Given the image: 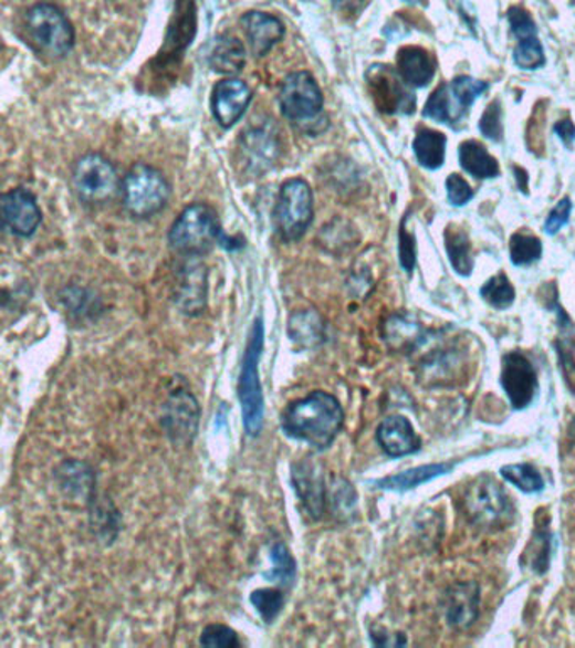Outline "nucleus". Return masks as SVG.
I'll return each mask as SVG.
<instances>
[{
    "label": "nucleus",
    "instance_id": "obj_1",
    "mask_svg": "<svg viewBox=\"0 0 575 648\" xmlns=\"http://www.w3.org/2000/svg\"><path fill=\"white\" fill-rule=\"evenodd\" d=\"M345 425V410L336 397L314 390L304 399L294 400L281 416L282 431L292 439L307 442L324 451L333 445Z\"/></svg>",
    "mask_w": 575,
    "mask_h": 648
},
{
    "label": "nucleus",
    "instance_id": "obj_2",
    "mask_svg": "<svg viewBox=\"0 0 575 648\" xmlns=\"http://www.w3.org/2000/svg\"><path fill=\"white\" fill-rule=\"evenodd\" d=\"M169 242L176 252L185 257H199L210 252L215 243L227 249H231L228 242L233 245V240H228L221 232L217 211L205 203L191 205L179 215L169 232Z\"/></svg>",
    "mask_w": 575,
    "mask_h": 648
},
{
    "label": "nucleus",
    "instance_id": "obj_3",
    "mask_svg": "<svg viewBox=\"0 0 575 648\" xmlns=\"http://www.w3.org/2000/svg\"><path fill=\"white\" fill-rule=\"evenodd\" d=\"M263 323L255 320L240 370L239 399L242 404L243 426L247 435L257 438L262 432L265 400L260 384L259 364L263 352Z\"/></svg>",
    "mask_w": 575,
    "mask_h": 648
},
{
    "label": "nucleus",
    "instance_id": "obj_4",
    "mask_svg": "<svg viewBox=\"0 0 575 648\" xmlns=\"http://www.w3.org/2000/svg\"><path fill=\"white\" fill-rule=\"evenodd\" d=\"M464 512L469 521L484 531H498L512 522L513 503L494 478L483 474L464 490Z\"/></svg>",
    "mask_w": 575,
    "mask_h": 648
},
{
    "label": "nucleus",
    "instance_id": "obj_5",
    "mask_svg": "<svg viewBox=\"0 0 575 648\" xmlns=\"http://www.w3.org/2000/svg\"><path fill=\"white\" fill-rule=\"evenodd\" d=\"M121 191L124 207L135 218L154 217L164 210L171 197V186L163 173L144 163L128 169L122 179Z\"/></svg>",
    "mask_w": 575,
    "mask_h": 648
},
{
    "label": "nucleus",
    "instance_id": "obj_6",
    "mask_svg": "<svg viewBox=\"0 0 575 648\" xmlns=\"http://www.w3.org/2000/svg\"><path fill=\"white\" fill-rule=\"evenodd\" d=\"M25 31L29 41L40 53L50 58L66 56L75 44V31L56 6L40 2L25 14Z\"/></svg>",
    "mask_w": 575,
    "mask_h": 648
},
{
    "label": "nucleus",
    "instance_id": "obj_7",
    "mask_svg": "<svg viewBox=\"0 0 575 648\" xmlns=\"http://www.w3.org/2000/svg\"><path fill=\"white\" fill-rule=\"evenodd\" d=\"M313 189L304 179H289L279 191L274 223L284 242H297L313 221Z\"/></svg>",
    "mask_w": 575,
    "mask_h": 648
},
{
    "label": "nucleus",
    "instance_id": "obj_8",
    "mask_svg": "<svg viewBox=\"0 0 575 648\" xmlns=\"http://www.w3.org/2000/svg\"><path fill=\"white\" fill-rule=\"evenodd\" d=\"M279 105H281L282 115L291 124L310 127L323 117V92L311 73H291L282 83Z\"/></svg>",
    "mask_w": 575,
    "mask_h": 648
},
{
    "label": "nucleus",
    "instance_id": "obj_9",
    "mask_svg": "<svg viewBox=\"0 0 575 648\" xmlns=\"http://www.w3.org/2000/svg\"><path fill=\"white\" fill-rule=\"evenodd\" d=\"M73 188L86 205H104L121 189L117 169L107 157L86 154L76 160L72 175Z\"/></svg>",
    "mask_w": 575,
    "mask_h": 648
},
{
    "label": "nucleus",
    "instance_id": "obj_10",
    "mask_svg": "<svg viewBox=\"0 0 575 648\" xmlns=\"http://www.w3.org/2000/svg\"><path fill=\"white\" fill-rule=\"evenodd\" d=\"M369 88L378 108L387 114H414L416 96L390 66H374L368 73Z\"/></svg>",
    "mask_w": 575,
    "mask_h": 648
},
{
    "label": "nucleus",
    "instance_id": "obj_11",
    "mask_svg": "<svg viewBox=\"0 0 575 648\" xmlns=\"http://www.w3.org/2000/svg\"><path fill=\"white\" fill-rule=\"evenodd\" d=\"M292 483L304 512L311 521H320L326 510V480L324 471L313 458H304L292 464Z\"/></svg>",
    "mask_w": 575,
    "mask_h": 648
},
{
    "label": "nucleus",
    "instance_id": "obj_12",
    "mask_svg": "<svg viewBox=\"0 0 575 648\" xmlns=\"http://www.w3.org/2000/svg\"><path fill=\"white\" fill-rule=\"evenodd\" d=\"M501 385L515 409H525L533 403L539 384L535 368L523 353L510 352L503 356Z\"/></svg>",
    "mask_w": 575,
    "mask_h": 648
},
{
    "label": "nucleus",
    "instance_id": "obj_13",
    "mask_svg": "<svg viewBox=\"0 0 575 648\" xmlns=\"http://www.w3.org/2000/svg\"><path fill=\"white\" fill-rule=\"evenodd\" d=\"M199 406L186 388H178L164 406L163 425L167 436L179 445H188L198 432Z\"/></svg>",
    "mask_w": 575,
    "mask_h": 648
},
{
    "label": "nucleus",
    "instance_id": "obj_14",
    "mask_svg": "<svg viewBox=\"0 0 575 648\" xmlns=\"http://www.w3.org/2000/svg\"><path fill=\"white\" fill-rule=\"evenodd\" d=\"M509 22L516 38L515 53H513L516 66L522 70L542 69L545 64V53L536 34L532 15L520 6H513L509 9Z\"/></svg>",
    "mask_w": 575,
    "mask_h": 648
},
{
    "label": "nucleus",
    "instance_id": "obj_15",
    "mask_svg": "<svg viewBox=\"0 0 575 648\" xmlns=\"http://www.w3.org/2000/svg\"><path fill=\"white\" fill-rule=\"evenodd\" d=\"M0 208L6 227L18 237H31L43 220L36 198L25 188L6 192Z\"/></svg>",
    "mask_w": 575,
    "mask_h": 648
},
{
    "label": "nucleus",
    "instance_id": "obj_16",
    "mask_svg": "<svg viewBox=\"0 0 575 648\" xmlns=\"http://www.w3.org/2000/svg\"><path fill=\"white\" fill-rule=\"evenodd\" d=\"M252 90L239 79L221 80L213 90L211 108L215 118L223 128H230L245 114L252 102Z\"/></svg>",
    "mask_w": 575,
    "mask_h": 648
},
{
    "label": "nucleus",
    "instance_id": "obj_17",
    "mask_svg": "<svg viewBox=\"0 0 575 648\" xmlns=\"http://www.w3.org/2000/svg\"><path fill=\"white\" fill-rule=\"evenodd\" d=\"M179 272L178 282V306L179 310L189 316H196L205 310L207 304V269L198 257H188Z\"/></svg>",
    "mask_w": 575,
    "mask_h": 648
},
{
    "label": "nucleus",
    "instance_id": "obj_18",
    "mask_svg": "<svg viewBox=\"0 0 575 648\" xmlns=\"http://www.w3.org/2000/svg\"><path fill=\"white\" fill-rule=\"evenodd\" d=\"M446 617L449 625L458 630L471 627L480 612V588L474 581L456 583L446 593Z\"/></svg>",
    "mask_w": 575,
    "mask_h": 648
},
{
    "label": "nucleus",
    "instance_id": "obj_19",
    "mask_svg": "<svg viewBox=\"0 0 575 648\" xmlns=\"http://www.w3.org/2000/svg\"><path fill=\"white\" fill-rule=\"evenodd\" d=\"M243 32L255 56H265L284 38V24L266 12H247L242 18Z\"/></svg>",
    "mask_w": 575,
    "mask_h": 648
},
{
    "label": "nucleus",
    "instance_id": "obj_20",
    "mask_svg": "<svg viewBox=\"0 0 575 648\" xmlns=\"http://www.w3.org/2000/svg\"><path fill=\"white\" fill-rule=\"evenodd\" d=\"M377 441L391 458L407 457L420 448V439L417 438L409 419H405L404 416L387 417L378 426Z\"/></svg>",
    "mask_w": 575,
    "mask_h": 648
},
{
    "label": "nucleus",
    "instance_id": "obj_21",
    "mask_svg": "<svg viewBox=\"0 0 575 648\" xmlns=\"http://www.w3.org/2000/svg\"><path fill=\"white\" fill-rule=\"evenodd\" d=\"M397 72L410 88H422L436 75V60L419 46H405L397 53Z\"/></svg>",
    "mask_w": 575,
    "mask_h": 648
},
{
    "label": "nucleus",
    "instance_id": "obj_22",
    "mask_svg": "<svg viewBox=\"0 0 575 648\" xmlns=\"http://www.w3.org/2000/svg\"><path fill=\"white\" fill-rule=\"evenodd\" d=\"M384 338L395 352L410 353L426 342V330L409 314H394L385 323Z\"/></svg>",
    "mask_w": 575,
    "mask_h": 648
},
{
    "label": "nucleus",
    "instance_id": "obj_23",
    "mask_svg": "<svg viewBox=\"0 0 575 648\" xmlns=\"http://www.w3.org/2000/svg\"><path fill=\"white\" fill-rule=\"evenodd\" d=\"M289 338L301 348L313 349L324 342V323L314 310L297 311L289 320Z\"/></svg>",
    "mask_w": 575,
    "mask_h": 648
},
{
    "label": "nucleus",
    "instance_id": "obj_24",
    "mask_svg": "<svg viewBox=\"0 0 575 648\" xmlns=\"http://www.w3.org/2000/svg\"><path fill=\"white\" fill-rule=\"evenodd\" d=\"M211 70L221 75H237L245 64V48L242 41L233 36H220L215 40L208 56Z\"/></svg>",
    "mask_w": 575,
    "mask_h": 648
},
{
    "label": "nucleus",
    "instance_id": "obj_25",
    "mask_svg": "<svg viewBox=\"0 0 575 648\" xmlns=\"http://www.w3.org/2000/svg\"><path fill=\"white\" fill-rule=\"evenodd\" d=\"M243 156L249 157L247 165L259 173L260 168H269L278 156V139L266 128H252L242 137Z\"/></svg>",
    "mask_w": 575,
    "mask_h": 648
},
{
    "label": "nucleus",
    "instance_id": "obj_26",
    "mask_svg": "<svg viewBox=\"0 0 575 648\" xmlns=\"http://www.w3.org/2000/svg\"><path fill=\"white\" fill-rule=\"evenodd\" d=\"M468 112L462 107L451 85L445 83L429 96L426 108H424V117L432 118V121L441 122V124L452 125L462 121L468 115Z\"/></svg>",
    "mask_w": 575,
    "mask_h": 648
},
{
    "label": "nucleus",
    "instance_id": "obj_27",
    "mask_svg": "<svg viewBox=\"0 0 575 648\" xmlns=\"http://www.w3.org/2000/svg\"><path fill=\"white\" fill-rule=\"evenodd\" d=\"M459 163L472 178L488 179L500 175L496 159L478 140H466L459 146Z\"/></svg>",
    "mask_w": 575,
    "mask_h": 648
},
{
    "label": "nucleus",
    "instance_id": "obj_28",
    "mask_svg": "<svg viewBox=\"0 0 575 648\" xmlns=\"http://www.w3.org/2000/svg\"><path fill=\"white\" fill-rule=\"evenodd\" d=\"M446 139L445 134L437 133L432 128H420L414 140V153H416L419 165L426 169L442 168L446 160Z\"/></svg>",
    "mask_w": 575,
    "mask_h": 648
},
{
    "label": "nucleus",
    "instance_id": "obj_29",
    "mask_svg": "<svg viewBox=\"0 0 575 648\" xmlns=\"http://www.w3.org/2000/svg\"><path fill=\"white\" fill-rule=\"evenodd\" d=\"M451 464H427V467L414 468V470L404 471L395 477L384 478L378 481V487L384 490H395V492H405V490L416 489L419 484L427 483L433 478L451 471Z\"/></svg>",
    "mask_w": 575,
    "mask_h": 648
},
{
    "label": "nucleus",
    "instance_id": "obj_30",
    "mask_svg": "<svg viewBox=\"0 0 575 648\" xmlns=\"http://www.w3.org/2000/svg\"><path fill=\"white\" fill-rule=\"evenodd\" d=\"M446 249H448L449 261H451L454 271L459 275H464V278L471 275L474 259H472L468 233L462 232L461 229H456V227H449L446 230Z\"/></svg>",
    "mask_w": 575,
    "mask_h": 648
},
{
    "label": "nucleus",
    "instance_id": "obj_31",
    "mask_svg": "<svg viewBox=\"0 0 575 648\" xmlns=\"http://www.w3.org/2000/svg\"><path fill=\"white\" fill-rule=\"evenodd\" d=\"M270 560H272V571L265 574L266 579L278 585L284 586V588H291L295 583V576H297V563L292 557L291 551L288 545L282 542H275L270 548Z\"/></svg>",
    "mask_w": 575,
    "mask_h": 648
},
{
    "label": "nucleus",
    "instance_id": "obj_32",
    "mask_svg": "<svg viewBox=\"0 0 575 648\" xmlns=\"http://www.w3.org/2000/svg\"><path fill=\"white\" fill-rule=\"evenodd\" d=\"M501 477L525 493H539L544 490L545 481L535 467L529 463L509 464L501 468Z\"/></svg>",
    "mask_w": 575,
    "mask_h": 648
},
{
    "label": "nucleus",
    "instance_id": "obj_33",
    "mask_svg": "<svg viewBox=\"0 0 575 648\" xmlns=\"http://www.w3.org/2000/svg\"><path fill=\"white\" fill-rule=\"evenodd\" d=\"M250 603L265 624H274L275 618L284 608L285 596L281 589L260 588L250 595Z\"/></svg>",
    "mask_w": 575,
    "mask_h": 648
},
{
    "label": "nucleus",
    "instance_id": "obj_34",
    "mask_svg": "<svg viewBox=\"0 0 575 648\" xmlns=\"http://www.w3.org/2000/svg\"><path fill=\"white\" fill-rule=\"evenodd\" d=\"M481 297L496 310H506L515 301V289L506 275L498 274L481 288Z\"/></svg>",
    "mask_w": 575,
    "mask_h": 648
},
{
    "label": "nucleus",
    "instance_id": "obj_35",
    "mask_svg": "<svg viewBox=\"0 0 575 648\" xmlns=\"http://www.w3.org/2000/svg\"><path fill=\"white\" fill-rule=\"evenodd\" d=\"M510 257L515 265H530L542 257V242L530 233H515L510 240Z\"/></svg>",
    "mask_w": 575,
    "mask_h": 648
},
{
    "label": "nucleus",
    "instance_id": "obj_36",
    "mask_svg": "<svg viewBox=\"0 0 575 648\" xmlns=\"http://www.w3.org/2000/svg\"><path fill=\"white\" fill-rule=\"evenodd\" d=\"M199 644H201L202 647L210 648L240 647L239 635H237V631H234L233 628L221 624L208 625V627L202 630Z\"/></svg>",
    "mask_w": 575,
    "mask_h": 648
},
{
    "label": "nucleus",
    "instance_id": "obj_37",
    "mask_svg": "<svg viewBox=\"0 0 575 648\" xmlns=\"http://www.w3.org/2000/svg\"><path fill=\"white\" fill-rule=\"evenodd\" d=\"M451 88L454 90L456 96H458L459 102H461L462 107L466 111L472 107V104L477 102L478 96L483 95L490 85L487 82H481V80L471 79V76H458V79L452 80Z\"/></svg>",
    "mask_w": 575,
    "mask_h": 648
},
{
    "label": "nucleus",
    "instance_id": "obj_38",
    "mask_svg": "<svg viewBox=\"0 0 575 648\" xmlns=\"http://www.w3.org/2000/svg\"><path fill=\"white\" fill-rule=\"evenodd\" d=\"M61 478V487L63 489L70 490V492H85V490L93 489V477L88 470H86L85 464H79V471H73V461L70 463H64L63 468L60 471Z\"/></svg>",
    "mask_w": 575,
    "mask_h": 648
},
{
    "label": "nucleus",
    "instance_id": "obj_39",
    "mask_svg": "<svg viewBox=\"0 0 575 648\" xmlns=\"http://www.w3.org/2000/svg\"><path fill=\"white\" fill-rule=\"evenodd\" d=\"M331 503H333L334 512L339 515H348L356 505V493L353 490V484L346 480H337L331 490Z\"/></svg>",
    "mask_w": 575,
    "mask_h": 648
},
{
    "label": "nucleus",
    "instance_id": "obj_40",
    "mask_svg": "<svg viewBox=\"0 0 575 648\" xmlns=\"http://www.w3.org/2000/svg\"><path fill=\"white\" fill-rule=\"evenodd\" d=\"M480 130L484 137L491 140H501L503 137V122H501V105L494 101L488 105L487 112L480 121Z\"/></svg>",
    "mask_w": 575,
    "mask_h": 648
},
{
    "label": "nucleus",
    "instance_id": "obj_41",
    "mask_svg": "<svg viewBox=\"0 0 575 648\" xmlns=\"http://www.w3.org/2000/svg\"><path fill=\"white\" fill-rule=\"evenodd\" d=\"M398 253H400V265L407 274H412L416 268V237L405 229V220L400 227V237H398Z\"/></svg>",
    "mask_w": 575,
    "mask_h": 648
},
{
    "label": "nucleus",
    "instance_id": "obj_42",
    "mask_svg": "<svg viewBox=\"0 0 575 648\" xmlns=\"http://www.w3.org/2000/svg\"><path fill=\"white\" fill-rule=\"evenodd\" d=\"M446 188H448V198L451 205L454 207H464L474 197L471 186L466 182V179L459 175H451L446 181Z\"/></svg>",
    "mask_w": 575,
    "mask_h": 648
},
{
    "label": "nucleus",
    "instance_id": "obj_43",
    "mask_svg": "<svg viewBox=\"0 0 575 648\" xmlns=\"http://www.w3.org/2000/svg\"><path fill=\"white\" fill-rule=\"evenodd\" d=\"M571 200H568V198H564V200L558 201V203L555 205L554 210H552L551 215H548L547 221H545V232H547L548 236H555V233L561 232L565 224H567L568 218H571Z\"/></svg>",
    "mask_w": 575,
    "mask_h": 648
},
{
    "label": "nucleus",
    "instance_id": "obj_44",
    "mask_svg": "<svg viewBox=\"0 0 575 648\" xmlns=\"http://www.w3.org/2000/svg\"><path fill=\"white\" fill-rule=\"evenodd\" d=\"M554 128L558 139H561L562 143H564L565 146L571 149L572 144L575 143V125L572 124L571 118H565V121L557 122Z\"/></svg>",
    "mask_w": 575,
    "mask_h": 648
},
{
    "label": "nucleus",
    "instance_id": "obj_45",
    "mask_svg": "<svg viewBox=\"0 0 575 648\" xmlns=\"http://www.w3.org/2000/svg\"><path fill=\"white\" fill-rule=\"evenodd\" d=\"M333 8L343 15H356L365 6V0H331Z\"/></svg>",
    "mask_w": 575,
    "mask_h": 648
}]
</instances>
